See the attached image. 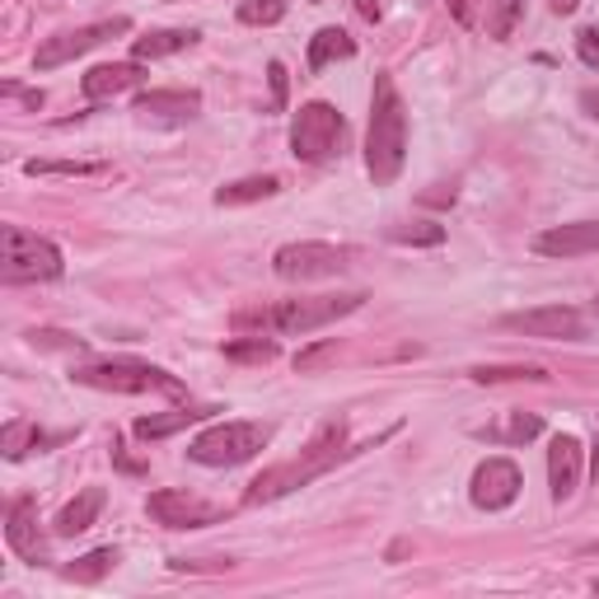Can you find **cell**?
<instances>
[{"mask_svg": "<svg viewBox=\"0 0 599 599\" xmlns=\"http://www.w3.org/2000/svg\"><path fill=\"white\" fill-rule=\"evenodd\" d=\"M595 595H599V580H595Z\"/></svg>", "mask_w": 599, "mask_h": 599, "instance_id": "obj_43", "label": "cell"}, {"mask_svg": "<svg viewBox=\"0 0 599 599\" xmlns=\"http://www.w3.org/2000/svg\"><path fill=\"white\" fill-rule=\"evenodd\" d=\"M468 375H473V384H516V380L543 384L549 370H539V365H478V370H468Z\"/></svg>", "mask_w": 599, "mask_h": 599, "instance_id": "obj_28", "label": "cell"}, {"mask_svg": "<svg viewBox=\"0 0 599 599\" xmlns=\"http://www.w3.org/2000/svg\"><path fill=\"white\" fill-rule=\"evenodd\" d=\"M332 357H338V342H319V347L300 351V357H295V370H300V375H309V370H319V365H328Z\"/></svg>", "mask_w": 599, "mask_h": 599, "instance_id": "obj_32", "label": "cell"}, {"mask_svg": "<svg viewBox=\"0 0 599 599\" xmlns=\"http://www.w3.org/2000/svg\"><path fill=\"white\" fill-rule=\"evenodd\" d=\"M281 179L276 173H253V179H235L216 188V206H244V202H262V197H276Z\"/></svg>", "mask_w": 599, "mask_h": 599, "instance_id": "obj_23", "label": "cell"}, {"mask_svg": "<svg viewBox=\"0 0 599 599\" xmlns=\"http://www.w3.org/2000/svg\"><path fill=\"white\" fill-rule=\"evenodd\" d=\"M347 268H351V249H338V244L324 239H295L272 253V272L281 281H328L342 276Z\"/></svg>", "mask_w": 599, "mask_h": 599, "instance_id": "obj_8", "label": "cell"}, {"mask_svg": "<svg viewBox=\"0 0 599 599\" xmlns=\"http://www.w3.org/2000/svg\"><path fill=\"white\" fill-rule=\"evenodd\" d=\"M146 516L155 524H165V530H206V524L225 520L230 510L216 506V501L192 497L188 487H160V491H150L146 497Z\"/></svg>", "mask_w": 599, "mask_h": 599, "instance_id": "obj_10", "label": "cell"}, {"mask_svg": "<svg viewBox=\"0 0 599 599\" xmlns=\"http://www.w3.org/2000/svg\"><path fill=\"white\" fill-rule=\"evenodd\" d=\"M501 328L524 332V338H543V342H580L586 338V314L572 305H543V309L506 314Z\"/></svg>", "mask_w": 599, "mask_h": 599, "instance_id": "obj_11", "label": "cell"}, {"mask_svg": "<svg viewBox=\"0 0 599 599\" xmlns=\"http://www.w3.org/2000/svg\"><path fill=\"white\" fill-rule=\"evenodd\" d=\"M268 80H272V109H286V66L272 61L268 66Z\"/></svg>", "mask_w": 599, "mask_h": 599, "instance_id": "obj_34", "label": "cell"}, {"mask_svg": "<svg viewBox=\"0 0 599 599\" xmlns=\"http://www.w3.org/2000/svg\"><path fill=\"white\" fill-rule=\"evenodd\" d=\"M403 160H408V109H403V94L394 76H375V90H370V127H365V173L375 188H389Z\"/></svg>", "mask_w": 599, "mask_h": 599, "instance_id": "obj_1", "label": "cell"}, {"mask_svg": "<svg viewBox=\"0 0 599 599\" xmlns=\"http://www.w3.org/2000/svg\"><path fill=\"white\" fill-rule=\"evenodd\" d=\"M347 454H357V450H347V421H324L319 436H314L295 460L272 464L268 473H258V478L249 483V491H244V506H262V501L291 497V491L309 487L314 478H324L328 468H338Z\"/></svg>", "mask_w": 599, "mask_h": 599, "instance_id": "obj_2", "label": "cell"}, {"mask_svg": "<svg viewBox=\"0 0 599 599\" xmlns=\"http://www.w3.org/2000/svg\"><path fill=\"white\" fill-rule=\"evenodd\" d=\"M5 543L14 553H20L24 562H47V543H43V534H38V501L33 497H20V501H10V510H5Z\"/></svg>", "mask_w": 599, "mask_h": 599, "instance_id": "obj_14", "label": "cell"}, {"mask_svg": "<svg viewBox=\"0 0 599 599\" xmlns=\"http://www.w3.org/2000/svg\"><path fill=\"white\" fill-rule=\"evenodd\" d=\"M590 314H595V319H599V295H595V300H590Z\"/></svg>", "mask_w": 599, "mask_h": 599, "instance_id": "obj_41", "label": "cell"}, {"mask_svg": "<svg viewBox=\"0 0 599 599\" xmlns=\"http://www.w3.org/2000/svg\"><path fill=\"white\" fill-rule=\"evenodd\" d=\"M520 24H524V0H491L487 5V38L510 43Z\"/></svg>", "mask_w": 599, "mask_h": 599, "instance_id": "obj_25", "label": "cell"}, {"mask_svg": "<svg viewBox=\"0 0 599 599\" xmlns=\"http://www.w3.org/2000/svg\"><path fill=\"white\" fill-rule=\"evenodd\" d=\"M66 436H47L38 421H24V417H14L10 427H5V440H0V445H5V460L14 464V460H24V454H33V450H52V445H61Z\"/></svg>", "mask_w": 599, "mask_h": 599, "instance_id": "obj_20", "label": "cell"}, {"mask_svg": "<svg viewBox=\"0 0 599 599\" xmlns=\"http://www.w3.org/2000/svg\"><path fill=\"white\" fill-rule=\"evenodd\" d=\"M202 109V94L197 90H146L136 94L132 113L140 122H169V127H179V122H192Z\"/></svg>", "mask_w": 599, "mask_h": 599, "instance_id": "obj_15", "label": "cell"}, {"mask_svg": "<svg viewBox=\"0 0 599 599\" xmlns=\"http://www.w3.org/2000/svg\"><path fill=\"white\" fill-rule=\"evenodd\" d=\"M113 460H117V468H122V473H146V464L132 460V454L122 450V440H117V436H113Z\"/></svg>", "mask_w": 599, "mask_h": 599, "instance_id": "obj_36", "label": "cell"}, {"mask_svg": "<svg viewBox=\"0 0 599 599\" xmlns=\"http://www.w3.org/2000/svg\"><path fill=\"white\" fill-rule=\"evenodd\" d=\"M580 460H586V450H580L576 436H553V445H549V491H553V501H572L576 497Z\"/></svg>", "mask_w": 599, "mask_h": 599, "instance_id": "obj_16", "label": "cell"}, {"mask_svg": "<svg viewBox=\"0 0 599 599\" xmlns=\"http://www.w3.org/2000/svg\"><path fill=\"white\" fill-rule=\"evenodd\" d=\"M342 132H347V122L332 103L324 99L300 103V113L291 117V155L300 165H324L328 155H338Z\"/></svg>", "mask_w": 599, "mask_h": 599, "instance_id": "obj_7", "label": "cell"}, {"mask_svg": "<svg viewBox=\"0 0 599 599\" xmlns=\"http://www.w3.org/2000/svg\"><path fill=\"white\" fill-rule=\"evenodd\" d=\"M580 103H586V109H590V117H599V94H595V90L580 94Z\"/></svg>", "mask_w": 599, "mask_h": 599, "instance_id": "obj_40", "label": "cell"}, {"mask_svg": "<svg viewBox=\"0 0 599 599\" xmlns=\"http://www.w3.org/2000/svg\"><path fill=\"white\" fill-rule=\"evenodd\" d=\"M70 380L84 384V389H103V394H165V398H179L188 403V384L169 370L150 365V361H90V365H76Z\"/></svg>", "mask_w": 599, "mask_h": 599, "instance_id": "obj_4", "label": "cell"}, {"mask_svg": "<svg viewBox=\"0 0 599 599\" xmlns=\"http://www.w3.org/2000/svg\"><path fill=\"white\" fill-rule=\"evenodd\" d=\"M576 5H580V0H549L553 14H576Z\"/></svg>", "mask_w": 599, "mask_h": 599, "instance_id": "obj_39", "label": "cell"}, {"mask_svg": "<svg viewBox=\"0 0 599 599\" xmlns=\"http://www.w3.org/2000/svg\"><path fill=\"white\" fill-rule=\"evenodd\" d=\"M539 431H543V421H539L534 412H516L506 431H491V436H497V440H510V445H520V440H534Z\"/></svg>", "mask_w": 599, "mask_h": 599, "instance_id": "obj_31", "label": "cell"}, {"mask_svg": "<svg viewBox=\"0 0 599 599\" xmlns=\"http://www.w3.org/2000/svg\"><path fill=\"white\" fill-rule=\"evenodd\" d=\"M347 57H357V38H351L347 29L328 24V29H319V33L309 38V70H324V66L347 61Z\"/></svg>", "mask_w": 599, "mask_h": 599, "instance_id": "obj_22", "label": "cell"}, {"mask_svg": "<svg viewBox=\"0 0 599 599\" xmlns=\"http://www.w3.org/2000/svg\"><path fill=\"white\" fill-rule=\"evenodd\" d=\"M113 567H117V549L109 543V549H94V553L76 557L70 567H61V576H66V580H76V586H94V580H103Z\"/></svg>", "mask_w": 599, "mask_h": 599, "instance_id": "obj_24", "label": "cell"}, {"mask_svg": "<svg viewBox=\"0 0 599 599\" xmlns=\"http://www.w3.org/2000/svg\"><path fill=\"white\" fill-rule=\"evenodd\" d=\"M445 5H450V14L460 24H473V0H445Z\"/></svg>", "mask_w": 599, "mask_h": 599, "instance_id": "obj_38", "label": "cell"}, {"mask_svg": "<svg viewBox=\"0 0 599 599\" xmlns=\"http://www.w3.org/2000/svg\"><path fill=\"white\" fill-rule=\"evenodd\" d=\"M202 33L197 29H150L140 33V38H132V61H160V57H173V52L192 47Z\"/></svg>", "mask_w": 599, "mask_h": 599, "instance_id": "obj_18", "label": "cell"}, {"mask_svg": "<svg viewBox=\"0 0 599 599\" xmlns=\"http://www.w3.org/2000/svg\"><path fill=\"white\" fill-rule=\"evenodd\" d=\"M454 202V188L450 183H436L431 192H421V206H450Z\"/></svg>", "mask_w": 599, "mask_h": 599, "instance_id": "obj_35", "label": "cell"}, {"mask_svg": "<svg viewBox=\"0 0 599 599\" xmlns=\"http://www.w3.org/2000/svg\"><path fill=\"white\" fill-rule=\"evenodd\" d=\"M394 244H412V249H440L445 244V225L436 221H412V225H389Z\"/></svg>", "mask_w": 599, "mask_h": 599, "instance_id": "obj_27", "label": "cell"}, {"mask_svg": "<svg viewBox=\"0 0 599 599\" xmlns=\"http://www.w3.org/2000/svg\"><path fill=\"white\" fill-rule=\"evenodd\" d=\"M357 10H361V20H370V24L384 20V5H380V0H357Z\"/></svg>", "mask_w": 599, "mask_h": 599, "instance_id": "obj_37", "label": "cell"}, {"mask_svg": "<svg viewBox=\"0 0 599 599\" xmlns=\"http://www.w3.org/2000/svg\"><path fill=\"white\" fill-rule=\"evenodd\" d=\"M146 80V66L140 61H109V66H94V70H84V80H80V90L84 99H113L122 90H136V84Z\"/></svg>", "mask_w": 599, "mask_h": 599, "instance_id": "obj_17", "label": "cell"}, {"mask_svg": "<svg viewBox=\"0 0 599 599\" xmlns=\"http://www.w3.org/2000/svg\"><path fill=\"white\" fill-rule=\"evenodd\" d=\"M211 412H221V408H192V403H183V408H173V412H150V417H140L132 431H136L140 440H165V436H173V431L197 427V421H206Z\"/></svg>", "mask_w": 599, "mask_h": 599, "instance_id": "obj_19", "label": "cell"}, {"mask_svg": "<svg viewBox=\"0 0 599 599\" xmlns=\"http://www.w3.org/2000/svg\"><path fill=\"white\" fill-rule=\"evenodd\" d=\"M314 5H319V0H314Z\"/></svg>", "mask_w": 599, "mask_h": 599, "instance_id": "obj_44", "label": "cell"}, {"mask_svg": "<svg viewBox=\"0 0 599 599\" xmlns=\"http://www.w3.org/2000/svg\"><path fill=\"white\" fill-rule=\"evenodd\" d=\"M286 20V0H244L239 5V24H281Z\"/></svg>", "mask_w": 599, "mask_h": 599, "instance_id": "obj_29", "label": "cell"}, {"mask_svg": "<svg viewBox=\"0 0 599 599\" xmlns=\"http://www.w3.org/2000/svg\"><path fill=\"white\" fill-rule=\"evenodd\" d=\"M530 249H534L539 258H586V253H599V221L553 225V230L534 235Z\"/></svg>", "mask_w": 599, "mask_h": 599, "instance_id": "obj_13", "label": "cell"}, {"mask_svg": "<svg viewBox=\"0 0 599 599\" xmlns=\"http://www.w3.org/2000/svg\"><path fill=\"white\" fill-rule=\"evenodd\" d=\"M109 165H84V160H29V179H99Z\"/></svg>", "mask_w": 599, "mask_h": 599, "instance_id": "obj_26", "label": "cell"}, {"mask_svg": "<svg viewBox=\"0 0 599 599\" xmlns=\"http://www.w3.org/2000/svg\"><path fill=\"white\" fill-rule=\"evenodd\" d=\"M99 510H103V487H84L76 501H66V506H61V516H57V534H61V539L84 534V530H90V524L99 520Z\"/></svg>", "mask_w": 599, "mask_h": 599, "instance_id": "obj_21", "label": "cell"}, {"mask_svg": "<svg viewBox=\"0 0 599 599\" xmlns=\"http://www.w3.org/2000/svg\"><path fill=\"white\" fill-rule=\"evenodd\" d=\"M225 357H230V361L268 365V361L276 357V342H262V332H258V338H249V342H230V347H225Z\"/></svg>", "mask_w": 599, "mask_h": 599, "instance_id": "obj_30", "label": "cell"}, {"mask_svg": "<svg viewBox=\"0 0 599 599\" xmlns=\"http://www.w3.org/2000/svg\"><path fill=\"white\" fill-rule=\"evenodd\" d=\"M586 553H595V557H599V543H590V549H586Z\"/></svg>", "mask_w": 599, "mask_h": 599, "instance_id": "obj_42", "label": "cell"}, {"mask_svg": "<svg viewBox=\"0 0 599 599\" xmlns=\"http://www.w3.org/2000/svg\"><path fill=\"white\" fill-rule=\"evenodd\" d=\"M361 305H365L361 291H347V295H295V300H272V305H258V309H239L235 328L305 338V332H319L328 324L347 319V314H357Z\"/></svg>", "mask_w": 599, "mask_h": 599, "instance_id": "obj_3", "label": "cell"}, {"mask_svg": "<svg viewBox=\"0 0 599 599\" xmlns=\"http://www.w3.org/2000/svg\"><path fill=\"white\" fill-rule=\"evenodd\" d=\"M576 52H580V61H586L590 70H599V29H580L576 33Z\"/></svg>", "mask_w": 599, "mask_h": 599, "instance_id": "obj_33", "label": "cell"}, {"mask_svg": "<svg viewBox=\"0 0 599 599\" xmlns=\"http://www.w3.org/2000/svg\"><path fill=\"white\" fill-rule=\"evenodd\" d=\"M268 440H272V427H262V421H216L202 436H192L188 460L206 468H235V464H249Z\"/></svg>", "mask_w": 599, "mask_h": 599, "instance_id": "obj_6", "label": "cell"}, {"mask_svg": "<svg viewBox=\"0 0 599 599\" xmlns=\"http://www.w3.org/2000/svg\"><path fill=\"white\" fill-rule=\"evenodd\" d=\"M520 487H524L520 468L510 460H501V454H491V460H483L478 468H473L468 497H473V506H478V510H506V506H516Z\"/></svg>", "mask_w": 599, "mask_h": 599, "instance_id": "obj_12", "label": "cell"}, {"mask_svg": "<svg viewBox=\"0 0 599 599\" xmlns=\"http://www.w3.org/2000/svg\"><path fill=\"white\" fill-rule=\"evenodd\" d=\"M122 33H132V20L127 14H117V20H99V24H84V29H70V33H57V38H43L38 52H33V66L38 70H57L66 61L84 57V52L103 47L109 38H122Z\"/></svg>", "mask_w": 599, "mask_h": 599, "instance_id": "obj_9", "label": "cell"}, {"mask_svg": "<svg viewBox=\"0 0 599 599\" xmlns=\"http://www.w3.org/2000/svg\"><path fill=\"white\" fill-rule=\"evenodd\" d=\"M66 258L52 239L24 230V225H0V276L5 286H29V281H57Z\"/></svg>", "mask_w": 599, "mask_h": 599, "instance_id": "obj_5", "label": "cell"}]
</instances>
